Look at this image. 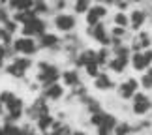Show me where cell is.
<instances>
[{"instance_id":"18","label":"cell","mask_w":152,"mask_h":135,"mask_svg":"<svg viewBox=\"0 0 152 135\" xmlns=\"http://www.w3.org/2000/svg\"><path fill=\"white\" fill-rule=\"evenodd\" d=\"M94 81V88L96 90H102V92H107V90H113L115 88V81H113V77L107 73V72H100L98 73V77L96 79H92Z\"/></svg>"},{"instance_id":"30","label":"cell","mask_w":152,"mask_h":135,"mask_svg":"<svg viewBox=\"0 0 152 135\" xmlns=\"http://www.w3.org/2000/svg\"><path fill=\"white\" fill-rule=\"evenodd\" d=\"M139 85H141V90L152 92V73H148V72L141 73V77H139Z\"/></svg>"},{"instance_id":"3","label":"cell","mask_w":152,"mask_h":135,"mask_svg":"<svg viewBox=\"0 0 152 135\" xmlns=\"http://www.w3.org/2000/svg\"><path fill=\"white\" fill-rule=\"evenodd\" d=\"M32 68V58L30 56H15L8 66H6V73L15 79H23L26 72Z\"/></svg>"},{"instance_id":"36","label":"cell","mask_w":152,"mask_h":135,"mask_svg":"<svg viewBox=\"0 0 152 135\" xmlns=\"http://www.w3.org/2000/svg\"><path fill=\"white\" fill-rule=\"evenodd\" d=\"M11 19V15H10V11H8V8H4V6H0V25H6Z\"/></svg>"},{"instance_id":"35","label":"cell","mask_w":152,"mask_h":135,"mask_svg":"<svg viewBox=\"0 0 152 135\" xmlns=\"http://www.w3.org/2000/svg\"><path fill=\"white\" fill-rule=\"evenodd\" d=\"M13 98H15V94L11 92V90H2V92H0V101H2V105L10 103Z\"/></svg>"},{"instance_id":"37","label":"cell","mask_w":152,"mask_h":135,"mask_svg":"<svg viewBox=\"0 0 152 135\" xmlns=\"http://www.w3.org/2000/svg\"><path fill=\"white\" fill-rule=\"evenodd\" d=\"M23 135H38V133L34 131L30 126H25V128H23Z\"/></svg>"},{"instance_id":"12","label":"cell","mask_w":152,"mask_h":135,"mask_svg":"<svg viewBox=\"0 0 152 135\" xmlns=\"http://www.w3.org/2000/svg\"><path fill=\"white\" fill-rule=\"evenodd\" d=\"M4 109L8 111V116H6L4 122H17V120L23 118V115H25V101H23V98L15 96L10 103L4 105Z\"/></svg>"},{"instance_id":"41","label":"cell","mask_w":152,"mask_h":135,"mask_svg":"<svg viewBox=\"0 0 152 135\" xmlns=\"http://www.w3.org/2000/svg\"><path fill=\"white\" fill-rule=\"evenodd\" d=\"M72 135H86L85 131H72Z\"/></svg>"},{"instance_id":"14","label":"cell","mask_w":152,"mask_h":135,"mask_svg":"<svg viewBox=\"0 0 152 135\" xmlns=\"http://www.w3.org/2000/svg\"><path fill=\"white\" fill-rule=\"evenodd\" d=\"M47 113H49V105H47V99H45L43 96L36 98L30 107L25 109V115H26L30 120H38L42 115H47Z\"/></svg>"},{"instance_id":"26","label":"cell","mask_w":152,"mask_h":135,"mask_svg":"<svg viewBox=\"0 0 152 135\" xmlns=\"http://www.w3.org/2000/svg\"><path fill=\"white\" fill-rule=\"evenodd\" d=\"M113 135H133V124L132 122L122 120L116 124V128L113 130Z\"/></svg>"},{"instance_id":"19","label":"cell","mask_w":152,"mask_h":135,"mask_svg":"<svg viewBox=\"0 0 152 135\" xmlns=\"http://www.w3.org/2000/svg\"><path fill=\"white\" fill-rule=\"evenodd\" d=\"M90 62H96V51L94 49H81L77 53V56L73 58L75 68H85Z\"/></svg>"},{"instance_id":"32","label":"cell","mask_w":152,"mask_h":135,"mask_svg":"<svg viewBox=\"0 0 152 135\" xmlns=\"http://www.w3.org/2000/svg\"><path fill=\"white\" fill-rule=\"evenodd\" d=\"M83 69L86 72V75H88L90 79H96V77H98V73L102 72V66H100L98 62H90V64H86Z\"/></svg>"},{"instance_id":"38","label":"cell","mask_w":152,"mask_h":135,"mask_svg":"<svg viewBox=\"0 0 152 135\" xmlns=\"http://www.w3.org/2000/svg\"><path fill=\"white\" fill-rule=\"evenodd\" d=\"M126 2L130 4V6H133V8H135V6H141V4L145 2V0H126Z\"/></svg>"},{"instance_id":"6","label":"cell","mask_w":152,"mask_h":135,"mask_svg":"<svg viewBox=\"0 0 152 135\" xmlns=\"http://www.w3.org/2000/svg\"><path fill=\"white\" fill-rule=\"evenodd\" d=\"M11 47H13L15 55H23V56H32L38 53V42L34 38H26V36H21V38H15L11 42Z\"/></svg>"},{"instance_id":"25","label":"cell","mask_w":152,"mask_h":135,"mask_svg":"<svg viewBox=\"0 0 152 135\" xmlns=\"http://www.w3.org/2000/svg\"><path fill=\"white\" fill-rule=\"evenodd\" d=\"M113 23H115V26L130 28V15H128V11H116L113 15Z\"/></svg>"},{"instance_id":"43","label":"cell","mask_w":152,"mask_h":135,"mask_svg":"<svg viewBox=\"0 0 152 135\" xmlns=\"http://www.w3.org/2000/svg\"><path fill=\"white\" fill-rule=\"evenodd\" d=\"M0 135H4V124H0Z\"/></svg>"},{"instance_id":"1","label":"cell","mask_w":152,"mask_h":135,"mask_svg":"<svg viewBox=\"0 0 152 135\" xmlns=\"http://www.w3.org/2000/svg\"><path fill=\"white\" fill-rule=\"evenodd\" d=\"M62 77V72L56 64L47 62V60H39L38 62V75H36V81L42 86H47L53 83H58V79Z\"/></svg>"},{"instance_id":"15","label":"cell","mask_w":152,"mask_h":135,"mask_svg":"<svg viewBox=\"0 0 152 135\" xmlns=\"http://www.w3.org/2000/svg\"><path fill=\"white\" fill-rule=\"evenodd\" d=\"M60 43H62L60 36H58V34H53V32H45L43 36L38 38V47H39V49L58 51V49H60Z\"/></svg>"},{"instance_id":"22","label":"cell","mask_w":152,"mask_h":135,"mask_svg":"<svg viewBox=\"0 0 152 135\" xmlns=\"http://www.w3.org/2000/svg\"><path fill=\"white\" fill-rule=\"evenodd\" d=\"M55 120H56L55 116H53L51 113H47V115H42V116H39V118L36 120V126H38V130L45 135V133L51 130V126L55 124Z\"/></svg>"},{"instance_id":"2","label":"cell","mask_w":152,"mask_h":135,"mask_svg":"<svg viewBox=\"0 0 152 135\" xmlns=\"http://www.w3.org/2000/svg\"><path fill=\"white\" fill-rule=\"evenodd\" d=\"M152 113V98L148 92L139 90L135 96L132 98V115L137 118H147Z\"/></svg>"},{"instance_id":"7","label":"cell","mask_w":152,"mask_h":135,"mask_svg":"<svg viewBox=\"0 0 152 135\" xmlns=\"http://www.w3.org/2000/svg\"><path fill=\"white\" fill-rule=\"evenodd\" d=\"M150 66H152V49L143 51V53H132V56H130V68L135 73L148 72Z\"/></svg>"},{"instance_id":"34","label":"cell","mask_w":152,"mask_h":135,"mask_svg":"<svg viewBox=\"0 0 152 135\" xmlns=\"http://www.w3.org/2000/svg\"><path fill=\"white\" fill-rule=\"evenodd\" d=\"M4 30L8 32L10 36H13V34H15L17 30H19V25H17V23H15L13 19H10V21H8V23L4 25Z\"/></svg>"},{"instance_id":"39","label":"cell","mask_w":152,"mask_h":135,"mask_svg":"<svg viewBox=\"0 0 152 135\" xmlns=\"http://www.w3.org/2000/svg\"><path fill=\"white\" fill-rule=\"evenodd\" d=\"M96 130H98V135H113L111 131L105 130V128H96Z\"/></svg>"},{"instance_id":"24","label":"cell","mask_w":152,"mask_h":135,"mask_svg":"<svg viewBox=\"0 0 152 135\" xmlns=\"http://www.w3.org/2000/svg\"><path fill=\"white\" fill-rule=\"evenodd\" d=\"M32 11L39 17V15H47L49 11H53V9H51V4L47 2V0H34Z\"/></svg>"},{"instance_id":"45","label":"cell","mask_w":152,"mask_h":135,"mask_svg":"<svg viewBox=\"0 0 152 135\" xmlns=\"http://www.w3.org/2000/svg\"><path fill=\"white\" fill-rule=\"evenodd\" d=\"M148 73H152V66H150V68H148Z\"/></svg>"},{"instance_id":"13","label":"cell","mask_w":152,"mask_h":135,"mask_svg":"<svg viewBox=\"0 0 152 135\" xmlns=\"http://www.w3.org/2000/svg\"><path fill=\"white\" fill-rule=\"evenodd\" d=\"M107 15H109V9L105 4H92V8L86 11L85 19H86V25L88 26H94L98 23H102Z\"/></svg>"},{"instance_id":"20","label":"cell","mask_w":152,"mask_h":135,"mask_svg":"<svg viewBox=\"0 0 152 135\" xmlns=\"http://www.w3.org/2000/svg\"><path fill=\"white\" fill-rule=\"evenodd\" d=\"M60 79H62V85H64V86H69V88H73V86L81 85V75H79V72H77V68L64 69Z\"/></svg>"},{"instance_id":"40","label":"cell","mask_w":152,"mask_h":135,"mask_svg":"<svg viewBox=\"0 0 152 135\" xmlns=\"http://www.w3.org/2000/svg\"><path fill=\"white\" fill-rule=\"evenodd\" d=\"M118 2H120V0H103L102 4H105V6H111V4H115V6H116Z\"/></svg>"},{"instance_id":"16","label":"cell","mask_w":152,"mask_h":135,"mask_svg":"<svg viewBox=\"0 0 152 135\" xmlns=\"http://www.w3.org/2000/svg\"><path fill=\"white\" fill-rule=\"evenodd\" d=\"M64 86L58 85V83H53V85H47L42 88V96L47 99V101H58V99L64 98Z\"/></svg>"},{"instance_id":"4","label":"cell","mask_w":152,"mask_h":135,"mask_svg":"<svg viewBox=\"0 0 152 135\" xmlns=\"http://www.w3.org/2000/svg\"><path fill=\"white\" fill-rule=\"evenodd\" d=\"M130 49L132 53H143V51H148L152 49V32L150 30H139V32H133L132 38H130Z\"/></svg>"},{"instance_id":"44","label":"cell","mask_w":152,"mask_h":135,"mask_svg":"<svg viewBox=\"0 0 152 135\" xmlns=\"http://www.w3.org/2000/svg\"><path fill=\"white\" fill-rule=\"evenodd\" d=\"M10 0H0V6H4V4H8Z\"/></svg>"},{"instance_id":"29","label":"cell","mask_w":152,"mask_h":135,"mask_svg":"<svg viewBox=\"0 0 152 135\" xmlns=\"http://www.w3.org/2000/svg\"><path fill=\"white\" fill-rule=\"evenodd\" d=\"M92 8V0H75L73 2V9L79 15H86V11Z\"/></svg>"},{"instance_id":"21","label":"cell","mask_w":152,"mask_h":135,"mask_svg":"<svg viewBox=\"0 0 152 135\" xmlns=\"http://www.w3.org/2000/svg\"><path fill=\"white\" fill-rule=\"evenodd\" d=\"M152 131V118H141L133 124V135H148Z\"/></svg>"},{"instance_id":"8","label":"cell","mask_w":152,"mask_h":135,"mask_svg":"<svg viewBox=\"0 0 152 135\" xmlns=\"http://www.w3.org/2000/svg\"><path fill=\"white\" fill-rule=\"evenodd\" d=\"M45 32H47V21L42 19V17H34L21 26V34L26 38H39Z\"/></svg>"},{"instance_id":"17","label":"cell","mask_w":152,"mask_h":135,"mask_svg":"<svg viewBox=\"0 0 152 135\" xmlns=\"http://www.w3.org/2000/svg\"><path fill=\"white\" fill-rule=\"evenodd\" d=\"M128 66H130V56H113L107 64V69L116 75H122V73H126Z\"/></svg>"},{"instance_id":"33","label":"cell","mask_w":152,"mask_h":135,"mask_svg":"<svg viewBox=\"0 0 152 135\" xmlns=\"http://www.w3.org/2000/svg\"><path fill=\"white\" fill-rule=\"evenodd\" d=\"M103 113L105 111H102V113H92L90 115V126H94V128H100L102 126V120H103Z\"/></svg>"},{"instance_id":"31","label":"cell","mask_w":152,"mask_h":135,"mask_svg":"<svg viewBox=\"0 0 152 135\" xmlns=\"http://www.w3.org/2000/svg\"><path fill=\"white\" fill-rule=\"evenodd\" d=\"M4 135H23V128L17 122H4Z\"/></svg>"},{"instance_id":"28","label":"cell","mask_w":152,"mask_h":135,"mask_svg":"<svg viewBox=\"0 0 152 135\" xmlns=\"http://www.w3.org/2000/svg\"><path fill=\"white\" fill-rule=\"evenodd\" d=\"M85 105H86V109H88V113L92 115V113H102V105H100V101H98L96 98H90V96H85L83 99H81Z\"/></svg>"},{"instance_id":"23","label":"cell","mask_w":152,"mask_h":135,"mask_svg":"<svg viewBox=\"0 0 152 135\" xmlns=\"http://www.w3.org/2000/svg\"><path fill=\"white\" fill-rule=\"evenodd\" d=\"M113 58V53H111V47H100V49L96 51V62L100 64V66H107L109 60Z\"/></svg>"},{"instance_id":"11","label":"cell","mask_w":152,"mask_h":135,"mask_svg":"<svg viewBox=\"0 0 152 135\" xmlns=\"http://www.w3.org/2000/svg\"><path fill=\"white\" fill-rule=\"evenodd\" d=\"M86 34H88L96 43H100L102 47H111V34H109V28L105 26L103 23H98L94 26H88L86 28Z\"/></svg>"},{"instance_id":"27","label":"cell","mask_w":152,"mask_h":135,"mask_svg":"<svg viewBox=\"0 0 152 135\" xmlns=\"http://www.w3.org/2000/svg\"><path fill=\"white\" fill-rule=\"evenodd\" d=\"M116 124H118V118H116L115 115H111V113H103V120H102V126H100V128H105L107 131L113 133V130L116 128Z\"/></svg>"},{"instance_id":"5","label":"cell","mask_w":152,"mask_h":135,"mask_svg":"<svg viewBox=\"0 0 152 135\" xmlns=\"http://www.w3.org/2000/svg\"><path fill=\"white\" fill-rule=\"evenodd\" d=\"M141 90V85H139V79L137 77H126L124 81H120L118 85H116V94H118L120 99H124V101H128L132 98L135 96V94Z\"/></svg>"},{"instance_id":"42","label":"cell","mask_w":152,"mask_h":135,"mask_svg":"<svg viewBox=\"0 0 152 135\" xmlns=\"http://www.w3.org/2000/svg\"><path fill=\"white\" fill-rule=\"evenodd\" d=\"M2 113H4V105H2V101H0V116H2Z\"/></svg>"},{"instance_id":"10","label":"cell","mask_w":152,"mask_h":135,"mask_svg":"<svg viewBox=\"0 0 152 135\" xmlns=\"http://www.w3.org/2000/svg\"><path fill=\"white\" fill-rule=\"evenodd\" d=\"M53 25H55V28H56L58 32H62V34H72V32L75 30V26H77V19H75V15L62 11V13H56V15H55Z\"/></svg>"},{"instance_id":"9","label":"cell","mask_w":152,"mask_h":135,"mask_svg":"<svg viewBox=\"0 0 152 135\" xmlns=\"http://www.w3.org/2000/svg\"><path fill=\"white\" fill-rule=\"evenodd\" d=\"M128 15H130V30L132 32H139V30H143V28L147 26L148 13H147V9H145L143 6L132 8L130 11H128Z\"/></svg>"}]
</instances>
